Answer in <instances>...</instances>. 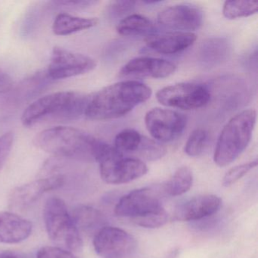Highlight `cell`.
Here are the masks:
<instances>
[{
  "label": "cell",
  "instance_id": "6da1fadb",
  "mask_svg": "<svg viewBox=\"0 0 258 258\" xmlns=\"http://www.w3.org/2000/svg\"><path fill=\"white\" fill-rule=\"evenodd\" d=\"M152 94V89L139 81L115 83L90 97L85 115L93 120L120 118L149 100Z\"/></svg>",
  "mask_w": 258,
  "mask_h": 258
},
{
  "label": "cell",
  "instance_id": "7a4b0ae2",
  "mask_svg": "<svg viewBox=\"0 0 258 258\" xmlns=\"http://www.w3.org/2000/svg\"><path fill=\"white\" fill-rule=\"evenodd\" d=\"M90 96L78 92L51 93L36 99L24 111V126H33L44 123L72 121L85 115Z\"/></svg>",
  "mask_w": 258,
  "mask_h": 258
},
{
  "label": "cell",
  "instance_id": "3957f363",
  "mask_svg": "<svg viewBox=\"0 0 258 258\" xmlns=\"http://www.w3.org/2000/svg\"><path fill=\"white\" fill-rule=\"evenodd\" d=\"M33 143L36 147L55 156L96 161L104 142L81 130L58 126L39 133Z\"/></svg>",
  "mask_w": 258,
  "mask_h": 258
},
{
  "label": "cell",
  "instance_id": "277c9868",
  "mask_svg": "<svg viewBox=\"0 0 258 258\" xmlns=\"http://www.w3.org/2000/svg\"><path fill=\"white\" fill-rule=\"evenodd\" d=\"M256 119L255 110H244L225 125L214 151V161L217 165H229L245 150L250 143Z\"/></svg>",
  "mask_w": 258,
  "mask_h": 258
},
{
  "label": "cell",
  "instance_id": "5b68a950",
  "mask_svg": "<svg viewBox=\"0 0 258 258\" xmlns=\"http://www.w3.org/2000/svg\"><path fill=\"white\" fill-rule=\"evenodd\" d=\"M43 219L46 232L52 241L61 244L70 251L82 250L83 240L80 231L61 199L53 197L48 199L43 210Z\"/></svg>",
  "mask_w": 258,
  "mask_h": 258
},
{
  "label": "cell",
  "instance_id": "8992f818",
  "mask_svg": "<svg viewBox=\"0 0 258 258\" xmlns=\"http://www.w3.org/2000/svg\"><path fill=\"white\" fill-rule=\"evenodd\" d=\"M102 179L107 183H127L147 173V165L143 160L128 158L114 146L105 143L98 155Z\"/></svg>",
  "mask_w": 258,
  "mask_h": 258
},
{
  "label": "cell",
  "instance_id": "52a82bcc",
  "mask_svg": "<svg viewBox=\"0 0 258 258\" xmlns=\"http://www.w3.org/2000/svg\"><path fill=\"white\" fill-rule=\"evenodd\" d=\"M162 185L145 187L134 190L121 198L114 208L118 217H129L131 220L140 218L164 209Z\"/></svg>",
  "mask_w": 258,
  "mask_h": 258
},
{
  "label": "cell",
  "instance_id": "ba28073f",
  "mask_svg": "<svg viewBox=\"0 0 258 258\" xmlns=\"http://www.w3.org/2000/svg\"><path fill=\"white\" fill-rule=\"evenodd\" d=\"M156 98L164 106L194 110L202 108L209 102L211 93L201 84L180 83L161 89L157 93Z\"/></svg>",
  "mask_w": 258,
  "mask_h": 258
},
{
  "label": "cell",
  "instance_id": "9c48e42d",
  "mask_svg": "<svg viewBox=\"0 0 258 258\" xmlns=\"http://www.w3.org/2000/svg\"><path fill=\"white\" fill-rule=\"evenodd\" d=\"M96 67V60L91 57L55 46L46 73L52 81H55L85 75Z\"/></svg>",
  "mask_w": 258,
  "mask_h": 258
},
{
  "label": "cell",
  "instance_id": "30bf717a",
  "mask_svg": "<svg viewBox=\"0 0 258 258\" xmlns=\"http://www.w3.org/2000/svg\"><path fill=\"white\" fill-rule=\"evenodd\" d=\"M186 123L183 114L165 108H152L145 117L147 131L154 140L161 143H170L180 137Z\"/></svg>",
  "mask_w": 258,
  "mask_h": 258
},
{
  "label": "cell",
  "instance_id": "8fae6325",
  "mask_svg": "<svg viewBox=\"0 0 258 258\" xmlns=\"http://www.w3.org/2000/svg\"><path fill=\"white\" fill-rule=\"evenodd\" d=\"M135 238L123 229L105 226L96 232L93 246L96 253L103 258H124L137 247Z\"/></svg>",
  "mask_w": 258,
  "mask_h": 258
},
{
  "label": "cell",
  "instance_id": "7c38bea8",
  "mask_svg": "<svg viewBox=\"0 0 258 258\" xmlns=\"http://www.w3.org/2000/svg\"><path fill=\"white\" fill-rule=\"evenodd\" d=\"M203 13L191 4H179L160 12L158 22L164 28L180 32L196 31L203 24Z\"/></svg>",
  "mask_w": 258,
  "mask_h": 258
},
{
  "label": "cell",
  "instance_id": "4fadbf2b",
  "mask_svg": "<svg viewBox=\"0 0 258 258\" xmlns=\"http://www.w3.org/2000/svg\"><path fill=\"white\" fill-rule=\"evenodd\" d=\"M64 183V176L56 175L21 185L12 193L10 207L14 209H25L35 203L45 193L57 189Z\"/></svg>",
  "mask_w": 258,
  "mask_h": 258
},
{
  "label": "cell",
  "instance_id": "5bb4252c",
  "mask_svg": "<svg viewBox=\"0 0 258 258\" xmlns=\"http://www.w3.org/2000/svg\"><path fill=\"white\" fill-rule=\"evenodd\" d=\"M221 205V199L214 195L197 196L177 205L173 217L178 221H197L214 215Z\"/></svg>",
  "mask_w": 258,
  "mask_h": 258
},
{
  "label": "cell",
  "instance_id": "9a60e30c",
  "mask_svg": "<svg viewBox=\"0 0 258 258\" xmlns=\"http://www.w3.org/2000/svg\"><path fill=\"white\" fill-rule=\"evenodd\" d=\"M176 69V66L167 60L140 57L128 61L120 70V75L124 77L162 79L173 75Z\"/></svg>",
  "mask_w": 258,
  "mask_h": 258
},
{
  "label": "cell",
  "instance_id": "2e32d148",
  "mask_svg": "<svg viewBox=\"0 0 258 258\" xmlns=\"http://www.w3.org/2000/svg\"><path fill=\"white\" fill-rule=\"evenodd\" d=\"M197 37L193 33L174 32L153 34L148 36L145 42L149 49L164 55H173L188 49L194 44Z\"/></svg>",
  "mask_w": 258,
  "mask_h": 258
},
{
  "label": "cell",
  "instance_id": "e0dca14e",
  "mask_svg": "<svg viewBox=\"0 0 258 258\" xmlns=\"http://www.w3.org/2000/svg\"><path fill=\"white\" fill-rule=\"evenodd\" d=\"M32 223L11 212H0V242L17 244L26 240L32 232Z\"/></svg>",
  "mask_w": 258,
  "mask_h": 258
},
{
  "label": "cell",
  "instance_id": "ac0fdd59",
  "mask_svg": "<svg viewBox=\"0 0 258 258\" xmlns=\"http://www.w3.org/2000/svg\"><path fill=\"white\" fill-rule=\"evenodd\" d=\"M229 54L230 44L226 38L211 37L202 43L198 57L201 64L213 68L226 61Z\"/></svg>",
  "mask_w": 258,
  "mask_h": 258
},
{
  "label": "cell",
  "instance_id": "d6986e66",
  "mask_svg": "<svg viewBox=\"0 0 258 258\" xmlns=\"http://www.w3.org/2000/svg\"><path fill=\"white\" fill-rule=\"evenodd\" d=\"M99 20L96 18H81L68 13H60L52 24V31L55 35L67 36L96 26Z\"/></svg>",
  "mask_w": 258,
  "mask_h": 258
},
{
  "label": "cell",
  "instance_id": "ffe728a7",
  "mask_svg": "<svg viewBox=\"0 0 258 258\" xmlns=\"http://www.w3.org/2000/svg\"><path fill=\"white\" fill-rule=\"evenodd\" d=\"M72 219L78 230L91 232L105 227L106 218L99 210L89 206H80L73 211Z\"/></svg>",
  "mask_w": 258,
  "mask_h": 258
},
{
  "label": "cell",
  "instance_id": "44dd1931",
  "mask_svg": "<svg viewBox=\"0 0 258 258\" xmlns=\"http://www.w3.org/2000/svg\"><path fill=\"white\" fill-rule=\"evenodd\" d=\"M52 80L49 78L46 71L37 72L35 75L22 81L13 92L11 99L13 100L21 101L31 99L32 96L38 95L44 90Z\"/></svg>",
  "mask_w": 258,
  "mask_h": 258
},
{
  "label": "cell",
  "instance_id": "7402d4cb",
  "mask_svg": "<svg viewBox=\"0 0 258 258\" xmlns=\"http://www.w3.org/2000/svg\"><path fill=\"white\" fill-rule=\"evenodd\" d=\"M117 33L123 36H149L155 34V27L148 18L141 15H130L117 25Z\"/></svg>",
  "mask_w": 258,
  "mask_h": 258
},
{
  "label": "cell",
  "instance_id": "603a6c76",
  "mask_svg": "<svg viewBox=\"0 0 258 258\" xmlns=\"http://www.w3.org/2000/svg\"><path fill=\"white\" fill-rule=\"evenodd\" d=\"M192 183V172L188 167H182L175 172L167 182L163 184V190L167 196H181L190 189Z\"/></svg>",
  "mask_w": 258,
  "mask_h": 258
},
{
  "label": "cell",
  "instance_id": "cb8c5ba5",
  "mask_svg": "<svg viewBox=\"0 0 258 258\" xmlns=\"http://www.w3.org/2000/svg\"><path fill=\"white\" fill-rule=\"evenodd\" d=\"M258 3L256 1H226L223 7L224 17L230 20L248 17L257 13Z\"/></svg>",
  "mask_w": 258,
  "mask_h": 258
},
{
  "label": "cell",
  "instance_id": "d4e9b609",
  "mask_svg": "<svg viewBox=\"0 0 258 258\" xmlns=\"http://www.w3.org/2000/svg\"><path fill=\"white\" fill-rule=\"evenodd\" d=\"M142 138L143 136L135 130H123L116 136L114 147L122 154L133 153L137 152Z\"/></svg>",
  "mask_w": 258,
  "mask_h": 258
},
{
  "label": "cell",
  "instance_id": "484cf974",
  "mask_svg": "<svg viewBox=\"0 0 258 258\" xmlns=\"http://www.w3.org/2000/svg\"><path fill=\"white\" fill-rule=\"evenodd\" d=\"M136 153L147 161H156L165 155L167 149L159 142L143 136L141 143Z\"/></svg>",
  "mask_w": 258,
  "mask_h": 258
},
{
  "label": "cell",
  "instance_id": "4316f807",
  "mask_svg": "<svg viewBox=\"0 0 258 258\" xmlns=\"http://www.w3.org/2000/svg\"><path fill=\"white\" fill-rule=\"evenodd\" d=\"M208 141V134L205 130L196 129L191 133L184 148V152L190 157H198L203 153Z\"/></svg>",
  "mask_w": 258,
  "mask_h": 258
},
{
  "label": "cell",
  "instance_id": "83f0119b",
  "mask_svg": "<svg viewBox=\"0 0 258 258\" xmlns=\"http://www.w3.org/2000/svg\"><path fill=\"white\" fill-rule=\"evenodd\" d=\"M256 166H257V161L255 160V161L244 163L232 167L225 174L223 179V185L226 187L233 185Z\"/></svg>",
  "mask_w": 258,
  "mask_h": 258
},
{
  "label": "cell",
  "instance_id": "f1b7e54d",
  "mask_svg": "<svg viewBox=\"0 0 258 258\" xmlns=\"http://www.w3.org/2000/svg\"><path fill=\"white\" fill-rule=\"evenodd\" d=\"M137 226L148 229H155L161 227L167 222V214L165 210L162 209L158 212L149 214L140 218L134 219L131 220Z\"/></svg>",
  "mask_w": 258,
  "mask_h": 258
},
{
  "label": "cell",
  "instance_id": "f546056e",
  "mask_svg": "<svg viewBox=\"0 0 258 258\" xmlns=\"http://www.w3.org/2000/svg\"><path fill=\"white\" fill-rule=\"evenodd\" d=\"M43 10L40 7H34L28 12L22 24L21 31L24 37H28L35 31L41 19Z\"/></svg>",
  "mask_w": 258,
  "mask_h": 258
},
{
  "label": "cell",
  "instance_id": "4dcf8cb0",
  "mask_svg": "<svg viewBox=\"0 0 258 258\" xmlns=\"http://www.w3.org/2000/svg\"><path fill=\"white\" fill-rule=\"evenodd\" d=\"M137 2L134 1H113L108 7V14L111 18H120L132 13Z\"/></svg>",
  "mask_w": 258,
  "mask_h": 258
},
{
  "label": "cell",
  "instance_id": "1f68e13d",
  "mask_svg": "<svg viewBox=\"0 0 258 258\" xmlns=\"http://www.w3.org/2000/svg\"><path fill=\"white\" fill-rule=\"evenodd\" d=\"M14 143V134L11 131L0 136V171L4 167Z\"/></svg>",
  "mask_w": 258,
  "mask_h": 258
},
{
  "label": "cell",
  "instance_id": "d6a6232c",
  "mask_svg": "<svg viewBox=\"0 0 258 258\" xmlns=\"http://www.w3.org/2000/svg\"><path fill=\"white\" fill-rule=\"evenodd\" d=\"M37 258H78V256L61 247L46 246L39 250Z\"/></svg>",
  "mask_w": 258,
  "mask_h": 258
},
{
  "label": "cell",
  "instance_id": "836d02e7",
  "mask_svg": "<svg viewBox=\"0 0 258 258\" xmlns=\"http://www.w3.org/2000/svg\"><path fill=\"white\" fill-rule=\"evenodd\" d=\"M52 7L58 8L69 9V10H84L92 6L96 5V1H56L52 2Z\"/></svg>",
  "mask_w": 258,
  "mask_h": 258
},
{
  "label": "cell",
  "instance_id": "e575fe53",
  "mask_svg": "<svg viewBox=\"0 0 258 258\" xmlns=\"http://www.w3.org/2000/svg\"><path fill=\"white\" fill-rule=\"evenodd\" d=\"M13 87L12 77L7 72L0 69V95L11 91Z\"/></svg>",
  "mask_w": 258,
  "mask_h": 258
},
{
  "label": "cell",
  "instance_id": "d590c367",
  "mask_svg": "<svg viewBox=\"0 0 258 258\" xmlns=\"http://www.w3.org/2000/svg\"><path fill=\"white\" fill-rule=\"evenodd\" d=\"M0 258H20L18 255L12 253V252H0Z\"/></svg>",
  "mask_w": 258,
  "mask_h": 258
}]
</instances>
